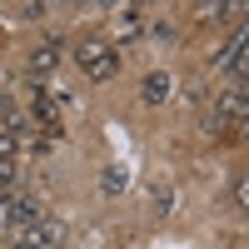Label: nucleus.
<instances>
[{
	"instance_id": "obj_4",
	"label": "nucleus",
	"mask_w": 249,
	"mask_h": 249,
	"mask_svg": "<svg viewBox=\"0 0 249 249\" xmlns=\"http://www.w3.org/2000/svg\"><path fill=\"white\" fill-rule=\"evenodd\" d=\"M60 60H65V45H60V40H45V45H35V55H30V75H50Z\"/></svg>"
},
{
	"instance_id": "obj_3",
	"label": "nucleus",
	"mask_w": 249,
	"mask_h": 249,
	"mask_svg": "<svg viewBox=\"0 0 249 249\" xmlns=\"http://www.w3.org/2000/svg\"><path fill=\"white\" fill-rule=\"evenodd\" d=\"M60 244H65V224H60L55 214L35 219L30 230H20V234H15V249H60Z\"/></svg>"
},
{
	"instance_id": "obj_5",
	"label": "nucleus",
	"mask_w": 249,
	"mask_h": 249,
	"mask_svg": "<svg viewBox=\"0 0 249 249\" xmlns=\"http://www.w3.org/2000/svg\"><path fill=\"white\" fill-rule=\"evenodd\" d=\"M170 90H175V80L164 75V70H155V75H144L140 100H144V105H164V100H170Z\"/></svg>"
},
{
	"instance_id": "obj_9",
	"label": "nucleus",
	"mask_w": 249,
	"mask_h": 249,
	"mask_svg": "<svg viewBox=\"0 0 249 249\" xmlns=\"http://www.w3.org/2000/svg\"><path fill=\"white\" fill-rule=\"evenodd\" d=\"M239 204H244V210H249V175L239 179Z\"/></svg>"
},
{
	"instance_id": "obj_7",
	"label": "nucleus",
	"mask_w": 249,
	"mask_h": 249,
	"mask_svg": "<svg viewBox=\"0 0 249 249\" xmlns=\"http://www.w3.org/2000/svg\"><path fill=\"white\" fill-rule=\"evenodd\" d=\"M195 10H199L204 20H219V10H224V0H195Z\"/></svg>"
},
{
	"instance_id": "obj_8",
	"label": "nucleus",
	"mask_w": 249,
	"mask_h": 249,
	"mask_svg": "<svg viewBox=\"0 0 249 249\" xmlns=\"http://www.w3.org/2000/svg\"><path fill=\"white\" fill-rule=\"evenodd\" d=\"M105 190H110V195L124 190V170H110V175H105Z\"/></svg>"
},
{
	"instance_id": "obj_1",
	"label": "nucleus",
	"mask_w": 249,
	"mask_h": 249,
	"mask_svg": "<svg viewBox=\"0 0 249 249\" xmlns=\"http://www.w3.org/2000/svg\"><path fill=\"white\" fill-rule=\"evenodd\" d=\"M75 65L85 70V80H110L120 70V55L110 40H80L75 45Z\"/></svg>"
},
{
	"instance_id": "obj_6",
	"label": "nucleus",
	"mask_w": 249,
	"mask_h": 249,
	"mask_svg": "<svg viewBox=\"0 0 249 249\" xmlns=\"http://www.w3.org/2000/svg\"><path fill=\"white\" fill-rule=\"evenodd\" d=\"M219 20H234V25H244V20H249V0H224Z\"/></svg>"
},
{
	"instance_id": "obj_2",
	"label": "nucleus",
	"mask_w": 249,
	"mask_h": 249,
	"mask_svg": "<svg viewBox=\"0 0 249 249\" xmlns=\"http://www.w3.org/2000/svg\"><path fill=\"white\" fill-rule=\"evenodd\" d=\"M214 70L239 75L244 85H249V20H244V25H234V35L224 40V50L214 55Z\"/></svg>"
}]
</instances>
